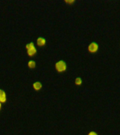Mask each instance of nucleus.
Wrapping results in <instances>:
<instances>
[{
  "label": "nucleus",
  "instance_id": "f257e3e1",
  "mask_svg": "<svg viewBox=\"0 0 120 135\" xmlns=\"http://www.w3.org/2000/svg\"><path fill=\"white\" fill-rule=\"evenodd\" d=\"M67 68V65L64 61H59L56 63V69L57 71L63 72Z\"/></svg>",
  "mask_w": 120,
  "mask_h": 135
},
{
  "label": "nucleus",
  "instance_id": "f03ea898",
  "mask_svg": "<svg viewBox=\"0 0 120 135\" xmlns=\"http://www.w3.org/2000/svg\"><path fill=\"white\" fill-rule=\"evenodd\" d=\"M26 49H27V54L30 56H32L34 55L35 54L36 52H37V49H36L35 46H34L33 43H29V44H27L26 46Z\"/></svg>",
  "mask_w": 120,
  "mask_h": 135
},
{
  "label": "nucleus",
  "instance_id": "7ed1b4c3",
  "mask_svg": "<svg viewBox=\"0 0 120 135\" xmlns=\"http://www.w3.org/2000/svg\"><path fill=\"white\" fill-rule=\"evenodd\" d=\"M88 49L91 53H96L98 50V45L96 42H91L88 45Z\"/></svg>",
  "mask_w": 120,
  "mask_h": 135
},
{
  "label": "nucleus",
  "instance_id": "20e7f679",
  "mask_svg": "<svg viewBox=\"0 0 120 135\" xmlns=\"http://www.w3.org/2000/svg\"><path fill=\"white\" fill-rule=\"evenodd\" d=\"M37 44L38 46H42L46 44V40L43 37H39L37 40Z\"/></svg>",
  "mask_w": 120,
  "mask_h": 135
},
{
  "label": "nucleus",
  "instance_id": "39448f33",
  "mask_svg": "<svg viewBox=\"0 0 120 135\" xmlns=\"http://www.w3.org/2000/svg\"><path fill=\"white\" fill-rule=\"evenodd\" d=\"M6 100V93L4 91L0 89V102H5Z\"/></svg>",
  "mask_w": 120,
  "mask_h": 135
},
{
  "label": "nucleus",
  "instance_id": "423d86ee",
  "mask_svg": "<svg viewBox=\"0 0 120 135\" xmlns=\"http://www.w3.org/2000/svg\"><path fill=\"white\" fill-rule=\"evenodd\" d=\"M33 87H34V89H35V90L39 91V90H40L41 89H42V84L40 83V82H36L33 84Z\"/></svg>",
  "mask_w": 120,
  "mask_h": 135
},
{
  "label": "nucleus",
  "instance_id": "0eeeda50",
  "mask_svg": "<svg viewBox=\"0 0 120 135\" xmlns=\"http://www.w3.org/2000/svg\"><path fill=\"white\" fill-rule=\"evenodd\" d=\"M36 66V63L34 61H30L28 62V67L29 68H34Z\"/></svg>",
  "mask_w": 120,
  "mask_h": 135
},
{
  "label": "nucleus",
  "instance_id": "6e6552de",
  "mask_svg": "<svg viewBox=\"0 0 120 135\" xmlns=\"http://www.w3.org/2000/svg\"><path fill=\"white\" fill-rule=\"evenodd\" d=\"M82 83V80L80 78H77L75 80V84L77 85H81Z\"/></svg>",
  "mask_w": 120,
  "mask_h": 135
},
{
  "label": "nucleus",
  "instance_id": "1a4fd4ad",
  "mask_svg": "<svg viewBox=\"0 0 120 135\" xmlns=\"http://www.w3.org/2000/svg\"><path fill=\"white\" fill-rule=\"evenodd\" d=\"M88 135H98V134L95 132H91L90 133H88Z\"/></svg>",
  "mask_w": 120,
  "mask_h": 135
},
{
  "label": "nucleus",
  "instance_id": "9d476101",
  "mask_svg": "<svg viewBox=\"0 0 120 135\" xmlns=\"http://www.w3.org/2000/svg\"><path fill=\"white\" fill-rule=\"evenodd\" d=\"M0 108H1V103H0Z\"/></svg>",
  "mask_w": 120,
  "mask_h": 135
}]
</instances>
